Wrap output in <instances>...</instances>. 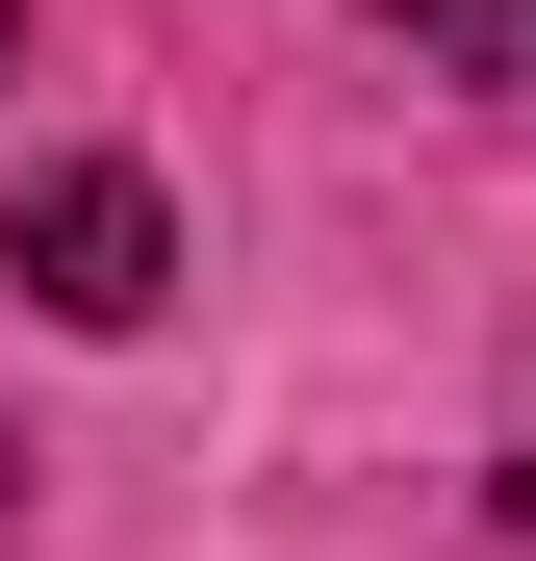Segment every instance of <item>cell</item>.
Wrapping results in <instances>:
<instances>
[{"mask_svg": "<svg viewBox=\"0 0 536 561\" xmlns=\"http://www.w3.org/2000/svg\"><path fill=\"white\" fill-rule=\"evenodd\" d=\"M0 280H26L52 332H153V307H179V205H153L128 153H77V179H26V230H0Z\"/></svg>", "mask_w": 536, "mask_h": 561, "instance_id": "obj_1", "label": "cell"}, {"mask_svg": "<svg viewBox=\"0 0 536 561\" xmlns=\"http://www.w3.org/2000/svg\"><path fill=\"white\" fill-rule=\"evenodd\" d=\"M409 26H486V0H409Z\"/></svg>", "mask_w": 536, "mask_h": 561, "instance_id": "obj_2", "label": "cell"}, {"mask_svg": "<svg viewBox=\"0 0 536 561\" xmlns=\"http://www.w3.org/2000/svg\"><path fill=\"white\" fill-rule=\"evenodd\" d=\"M0 536H26V459H0Z\"/></svg>", "mask_w": 536, "mask_h": 561, "instance_id": "obj_3", "label": "cell"}, {"mask_svg": "<svg viewBox=\"0 0 536 561\" xmlns=\"http://www.w3.org/2000/svg\"><path fill=\"white\" fill-rule=\"evenodd\" d=\"M0 51H26V0H0Z\"/></svg>", "mask_w": 536, "mask_h": 561, "instance_id": "obj_4", "label": "cell"}]
</instances>
